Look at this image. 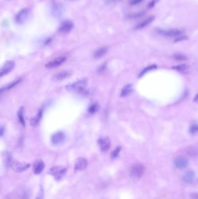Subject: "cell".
I'll return each instance as SVG.
<instances>
[{"instance_id": "6da1fadb", "label": "cell", "mask_w": 198, "mask_h": 199, "mask_svg": "<svg viewBox=\"0 0 198 199\" xmlns=\"http://www.w3.org/2000/svg\"><path fill=\"white\" fill-rule=\"evenodd\" d=\"M144 172V166L139 163H135L132 164L129 169V173L130 177L135 179H139L141 178Z\"/></svg>"}, {"instance_id": "7a4b0ae2", "label": "cell", "mask_w": 198, "mask_h": 199, "mask_svg": "<svg viewBox=\"0 0 198 199\" xmlns=\"http://www.w3.org/2000/svg\"><path fill=\"white\" fill-rule=\"evenodd\" d=\"M87 81H88L86 78L81 79L80 80L74 82L69 85H68L66 86V89L69 90L83 93L86 90L85 89L87 84Z\"/></svg>"}, {"instance_id": "3957f363", "label": "cell", "mask_w": 198, "mask_h": 199, "mask_svg": "<svg viewBox=\"0 0 198 199\" xmlns=\"http://www.w3.org/2000/svg\"><path fill=\"white\" fill-rule=\"evenodd\" d=\"M67 172V169L64 167L56 166L51 168L49 171V173L54 177V179L59 181L64 178Z\"/></svg>"}, {"instance_id": "277c9868", "label": "cell", "mask_w": 198, "mask_h": 199, "mask_svg": "<svg viewBox=\"0 0 198 199\" xmlns=\"http://www.w3.org/2000/svg\"><path fill=\"white\" fill-rule=\"evenodd\" d=\"M30 14V10L27 8L21 9L15 17V21L17 24H23L26 21L27 18Z\"/></svg>"}, {"instance_id": "5b68a950", "label": "cell", "mask_w": 198, "mask_h": 199, "mask_svg": "<svg viewBox=\"0 0 198 199\" xmlns=\"http://www.w3.org/2000/svg\"><path fill=\"white\" fill-rule=\"evenodd\" d=\"M66 61V57L64 56L59 57L49 61L48 63L45 65V67L48 69H52L55 68H57L58 66L63 64Z\"/></svg>"}, {"instance_id": "8992f818", "label": "cell", "mask_w": 198, "mask_h": 199, "mask_svg": "<svg viewBox=\"0 0 198 199\" xmlns=\"http://www.w3.org/2000/svg\"><path fill=\"white\" fill-rule=\"evenodd\" d=\"M73 22L70 20H66L60 23L58 32L62 34H66L70 32L73 28Z\"/></svg>"}, {"instance_id": "52a82bcc", "label": "cell", "mask_w": 198, "mask_h": 199, "mask_svg": "<svg viewBox=\"0 0 198 199\" xmlns=\"http://www.w3.org/2000/svg\"><path fill=\"white\" fill-rule=\"evenodd\" d=\"M30 167V164L28 163H23L21 162L14 161L11 167L12 168L13 170L16 172H22L26 170H27L29 167Z\"/></svg>"}, {"instance_id": "ba28073f", "label": "cell", "mask_w": 198, "mask_h": 199, "mask_svg": "<svg viewBox=\"0 0 198 199\" xmlns=\"http://www.w3.org/2000/svg\"><path fill=\"white\" fill-rule=\"evenodd\" d=\"M15 66V63L13 61H8L4 65L2 66L1 70H0V76L2 77L4 76L7 75L12 70L14 69Z\"/></svg>"}, {"instance_id": "9c48e42d", "label": "cell", "mask_w": 198, "mask_h": 199, "mask_svg": "<svg viewBox=\"0 0 198 199\" xmlns=\"http://www.w3.org/2000/svg\"><path fill=\"white\" fill-rule=\"evenodd\" d=\"M65 139V135L64 133L59 131L55 133L54 135H52L51 137V143L54 145H58L62 143Z\"/></svg>"}, {"instance_id": "30bf717a", "label": "cell", "mask_w": 198, "mask_h": 199, "mask_svg": "<svg viewBox=\"0 0 198 199\" xmlns=\"http://www.w3.org/2000/svg\"><path fill=\"white\" fill-rule=\"evenodd\" d=\"M98 145L102 151H107L108 150L111 146V141L107 137H99L98 140Z\"/></svg>"}, {"instance_id": "8fae6325", "label": "cell", "mask_w": 198, "mask_h": 199, "mask_svg": "<svg viewBox=\"0 0 198 199\" xmlns=\"http://www.w3.org/2000/svg\"><path fill=\"white\" fill-rule=\"evenodd\" d=\"M45 168V164L44 162L42 160H37L34 162L33 167V173L36 175H39L41 172H43Z\"/></svg>"}, {"instance_id": "7c38bea8", "label": "cell", "mask_w": 198, "mask_h": 199, "mask_svg": "<svg viewBox=\"0 0 198 199\" xmlns=\"http://www.w3.org/2000/svg\"><path fill=\"white\" fill-rule=\"evenodd\" d=\"M87 161L85 158L82 157L77 158L75 165L76 171H83L85 169L87 166Z\"/></svg>"}, {"instance_id": "4fadbf2b", "label": "cell", "mask_w": 198, "mask_h": 199, "mask_svg": "<svg viewBox=\"0 0 198 199\" xmlns=\"http://www.w3.org/2000/svg\"><path fill=\"white\" fill-rule=\"evenodd\" d=\"M52 14L55 17H59L62 14V10L63 7L61 5V4H59L58 2H55L52 4Z\"/></svg>"}, {"instance_id": "5bb4252c", "label": "cell", "mask_w": 198, "mask_h": 199, "mask_svg": "<svg viewBox=\"0 0 198 199\" xmlns=\"http://www.w3.org/2000/svg\"><path fill=\"white\" fill-rule=\"evenodd\" d=\"M160 33L168 37H177L180 36L181 31L178 29H171L169 30H160Z\"/></svg>"}, {"instance_id": "9a60e30c", "label": "cell", "mask_w": 198, "mask_h": 199, "mask_svg": "<svg viewBox=\"0 0 198 199\" xmlns=\"http://www.w3.org/2000/svg\"><path fill=\"white\" fill-rule=\"evenodd\" d=\"M71 75V72L69 70H62L56 73L54 75V79L55 81H62L68 78Z\"/></svg>"}, {"instance_id": "2e32d148", "label": "cell", "mask_w": 198, "mask_h": 199, "mask_svg": "<svg viewBox=\"0 0 198 199\" xmlns=\"http://www.w3.org/2000/svg\"><path fill=\"white\" fill-rule=\"evenodd\" d=\"M174 164H175L176 167L178 168L183 169V168H185V167H187L188 164V161L187 159H186L184 157H178L175 160Z\"/></svg>"}, {"instance_id": "e0dca14e", "label": "cell", "mask_w": 198, "mask_h": 199, "mask_svg": "<svg viewBox=\"0 0 198 199\" xmlns=\"http://www.w3.org/2000/svg\"><path fill=\"white\" fill-rule=\"evenodd\" d=\"M43 111H44V109L43 108H40L38 110V112L36 114V115L33 117L30 120V124L33 126H37L38 124H39V122H40L41 118L43 117Z\"/></svg>"}, {"instance_id": "ac0fdd59", "label": "cell", "mask_w": 198, "mask_h": 199, "mask_svg": "<svg viewBox=\"0 0 198 199\" xmlns=\"http://www.w3.org/2000/svg\"><path fill=\"white\" fill-rule=\"evenodd\" d=\"M195 178V174L192 171H189L186 172L183 176L184 181L187 183H191Z\"/></svg>"}, {"instance_id": "d6986e66", "label": "cell", "mask_w": 198, "mask_h": 199, "mask_svg": "<svg viewBox=\"0 0 198 199\" xmlns=\"http://www.w3.org/2000/svg\"><path fill=\"white\" fill-rule=\"evenodd\" d=\"M154 19H155V18L153 16H150V17L146 19H145L144 21L142 22H141L140 23H139L135 27V29H142L144 27L148 26L153 21Z\"/></svg>"}, {"instance_id": "ffe728a7", "label": "cell", "mask_w": 198, "mask_h": 199, "mask_svg": "<svg viewBox=\"0 0 198 199\" xmlns=\"http://www.w3.org/2000/svg\"><path fill=\"white\" fill-rule=\"evenodd\" d=\"M107 47H103L101 48H99L96 50V51L94 53V57L95 58H100L102 57L103 56H104L105 54H107Z\"/></svg>"}, {"instance_id": "44dd1931", "label": "cell", "mask_w": 198, "mask_h": 199, "mask_svg": "<svg viewBox=\"0 0 198 199\" xmlns=\"http://www.w3.org/2000/svg\"><path fill=\"white\" fill-rule=\"evenodd\" d=\"M132 91V87L131 85H127L126 86H124L123 88V89L121 91L120 93V96L121 97H126L128 96L129 94Z\"/></svg>"}, {"instance_id": "7402d4cb", "label": "cell", "mask_w": 198, "mask_h": 199, "mask_svg": "<svg viewBox=\"0 0 198 199\" xmlns=\"http://www.w3.org/2000/svg\"><path fill=\"white\" fill-rule=\"evenodd\" d=\"M17 116H18L19 121L21 124L22 126H25V117H24V108L21 107L19 109V110L18 111V113H17Z\"/></svg>"}, {"instance_id": "603a6c76", "label": "cell", "mask_w": 198, "mask_h": 199, "mask_svg": "<svg viewBox=\"0 0 198 199\" xmlns=\"http://www.w3.org/2000/svg\"><path fill=\"white\" fill-rule=\"evenodd\" d=\"M99 109V105L97 102H94L89 107L88 109V112L91 114H94V113H96Z\"/></svg>"}, {"instance_id": "cb8c5ba5", "label": "cell", "mask_w": 198, "mask_h": 199, "mask_svg": "<svg viewBox=\"0 0 198 199\" xmlns=\"http://www.w3.org/2000/svg\"><path fill=\"white\" fill-rule=\"evenodd\" d=\"M156 68H157V66L155 65H152L150 66L146 67L141 72V73L139 74V77H142V76L144 75L145 74H146L150 71H152V70H155V69H156Z\"/></svg>"}, {"instance_id": "d4e9b609", "label": "cell", "mask_w": 198, "mask_h": 199, "mask_svg": "<svg viewBox=\"0 0 198 199\" xmlns=\"http://www.w3.org/2000/svg\"><path fill=\"white\" fill-rule=\"evenodd\" d=\"M7 199H25V195L24 193H14L10 194Z\"/></svg>"}, {"instance_id": "484cf974", "label": "cell", "mask_w": 198, "mask_h": 199, "mask_svg": "<svg viewBox=\"0 0 198 199\" xmlns=\"http://www.w3.org/2000/svg\"><path fill=\"white\" fill-rule=\"evenodd\" d=\"M21 79H19V80H17V81H14V82L11 83V84H10L9 85H8V86H6V87L2 88V89H1V92L2 93V92L4 91V90H10V89H11L12 88H13L14 87H15V86H16V85H17L18 83H19L21 82Z\"/></svg>"}, {"instance_id": "4316f807", "label": "cell", "mask_w": 198, "mask_h": 199, "mask_svg": "<svg viewBox=\"0 0 198 199\" xmlns=\"http://www.w3.org/2000/svg\"><path fill=\"white\" fill-rule=\"evenodd\" d=\"M122 148L120 146H118L113 151L111 154V157L112 159H115L116 158L118 157L119 153H120V151L121 150Z\"/></svg>"}, {"instance_id": "83f0119b", "label": "cell", "mask_w": 198, "mask_h": 199, "mask_svg": "<svg viewBox=\"0 0 198 199\" xmlns=\"http://www.w3.org/2000/svg\"><path fill=\"white\" fill-rule=\"evenodd\" d=\"M173 69L177 70V71L183 72L187 69V65L185 64L179 65H177L176 66H173Z\"/></svg>"}, {"instance_id": "f1b7e54d", "label": "cell", "mask_w": 198, "mask_h": 199, "mask_svg": "<svg viewBox=\"0 0 198 199\" xmlns=\"http://www.w3.org/2000/svg\"><path fill=\"white\" fill-rule=\"evenodd\" d=\"M174 58L178 61H184L187 59V57L185 55L180 53L175 54L174 55Z\"/></svg>"}, {"instance_id": "f546056e", "label": "cell", "mask_w": 198, "mask_h": 199, "mask_svg": "<svg viewBox=\"0 0 198 199\" xmlns=\"http://www.w3.org/2000/svg\"><path fill=\"white\" fill-rule=\"evenodd\" d=\"M189 132L191 134H195L198 132V125H193L189 129Z\"/></svg>"}, {"instance_id": "4dcf8cb0", "label": "cell", "mask_w": 198, "mask_h": 199, "mask_svg": "<svg viewBox=\"0 0 198 199\" xmlns=\"http://www.w3.org/2000/svg\"><path fill=\"white\" fill-rule=\"evenodd\" d=\"M44 190H43V187L41 186L36 199H44Z\"/></svg>"}, {"instance_id": "1f68e13d", "label": "cell", "mask_w": 198, "mask_h": 199, "mask_svg": "<svg viewBox=\"0 0 198 199\" xmlns=\"http://www.w3.org/2000/svg\"><path fill=\"white\" fill-rule=\"evenodd\" d=\"M188 154H189V155H191V156H192L196 155V154H197V153H198L197 150H196L195 148H193V147H191V148L189 149H188Z\"/></svg>"}, {"instance_id": "d6a6232c", "label": "cell", "mask_w": 198, "mask_h": 199, "mask_svg": "<svg viewBox=\"0 0 198 199\" xmlns=\"http://www.w3.org/2000/svg\"><path fill=\"white\" fill-rule=\"evenodd\" d=\"M143 0H130V4L131 6H135L141 2Z\"/></svg>"}, {"instance_id": "836d02e7", "label": "cell", "mask_w": 198, "mask_h": 199, "mask_svg": "<svg viewBox=\"0 0 198 199\" xmlns=\"http://www.w3.org/2000/svg\"><path fill=\"white\" fill-rule=\"evenodd\" d=\"M187 38L186 36H181V37H179V38H176V42H180V41L186 40Z\"/></svg>"}, {"instance_id": "e575fe53", "label": "cell", "mask_w": 198, "mask_h": 199, "mask_svg": "<svg viewBox=\"0 0 198 199\" xmlns=\"http://www.w3.org/2000/svg\"><path fill=\"white\" fill-rule=\"evenodd\" d=\"M156 1H157V0H152L150 3L149 4V7L152 8V7L154 6L156 4Z\"/></svg>"}, {"instance_id": "d590c367", "label": "cell", "mask_w": 198, "mask_h": 199, "mask_svg": "<svg viewBox=\"0 0 198 199\" xmlns=\"http://www.w3.org/2000/svg\"><path fill=\"white\" fill-rule=\"evenodd\" d=\"M4 133H5V128L2 126H1V131H0V135H1V137L3 136Z\"/></svg>"}, {"instance_id": "8d00e7d4", "label": "cell", "mask_w": 198, "mask_h": 199, "mask_svg": "<svg viewBox=\"0 0 198 199\" xmlns=\"http://www.w3.org/2000/svg\"><path fill=\"white\" fill-rule=\"evenodd\" d=\"M191 199H198V194L193 193L191 195Z\"/></svg>"}, {"instance_id": "74e56055", "label": "cell", "mask_w": 198, "mask_h": 199, "mask_svg": "<svg viewBox=\"0 0 198 199\" xmlns=\"http://www.w3.org/2000/svg\"><path fill=\"white\" fill-rule=\"evenodd\" d=\"M193 101L195 102H198V94H197L193 98Z\"/></svg>"}, {"instance_id": "f35d334b", "label": "cell", "mask_w": 198, "mask_h": 199, "mask_svg": "<svg viewBox=\"0 0 198 199\" xmlns=\"http://www.w3.org/2000/svg\"><path fill=\"white\" fill-rule=\"evenodd\" d=\"M107 2L109 3H111V2H117L119 0H107Z\"/></svg>"}]
</instances>
